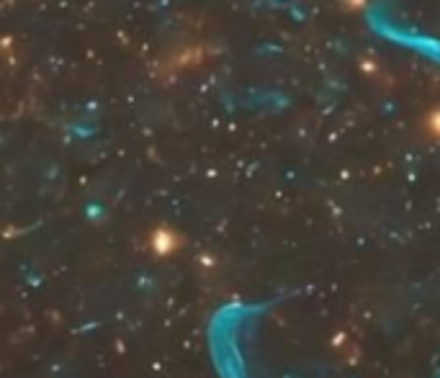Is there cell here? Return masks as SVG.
Listing matches in <instances>:
<instances>
[{"label": "cell", "mask_w": 440, "mask_h": 378, "mask_svg": "<svg viewBox=\"0 0 440 378\" xmlns=\"http://www.w3.org/2000/svg\"><path fill=\"white\" fill-rule=\"evenodd\" d=\"M430 126H433V131H438V134H440V111H438V114H435V116H433V121H430Z\"/></svg>", "instance_id": "6da1fadb"}]
</instances>
